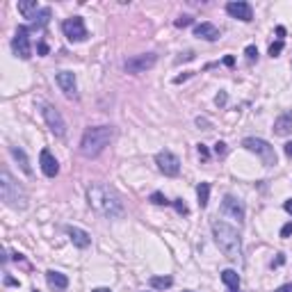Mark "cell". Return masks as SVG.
<instances>
[{
  "instance_id": "1",
  "label": "cell",
  "mask_w": 292,
  "mask_h": 292,
  "mask_svg": "<svg viewBox=\"0 0 292 292\" xmlns=\"http://www.w3.org/2000/svg\"><path fill=\"white\" fill-rule=\"evenodd\" d=\"M87 203H89L91 210H96L105 219H121L125 215L124 201L117 194V190H112L110 185L91 183L87 187Z\"/></svg>"
},
{
  "instance_id": "2",
  "label": "cell",
  "mask_w": 292,
  "mask_h": 292,
  "mask_svg": "<svg viewBox=\"0 0 292 292\" xmlns=\"http://www.w3.org/2000/svg\"><path fill=\"white\" fill-rule=\"evenodd\" d=\"M212 235L226 258H231V260L242 258V238H240L238 228H233L226 221H212Z\"/></svg>"
},
{
  "instance_id": "3",
  "label": "cell",
  "mask_w": 292,
  "mask_h": 292,
  "mask_svg": "<svg viewBox=\"0 0 292 292\" xmlns=\"http://www.w3.org/2000/svg\"><path fill=\"white\" fill-rule=\"evenodd\" d=\"M114 130L112 125H94V128H87L80 139V153L84 158H96L101 155L103 151L108 149V144L112 142Z\"/></svg>"
},
{
  "instance_id": "4",
  "label": "cell",
  "mask_w": 292,
  "mask_h": 292,
  "mask_svg": "<svg viewBox=\"0 0 292 292\" xmlns=\"http://www.w3.org/2000/svg\"><path fill=\"white\" fill-rule=\"evenodd\" d=\"M0 199L14 210H23L28 206V197H25L23 187L12 178V173L7 169H2V173H0Z\"/></svg>"
},
{
  "instance_id": "5",
  "label": "cell",
  "mask_w": 292,
  "mask_h": 292,
  "mask_svg": "<svg viewBox=\"0 0 292 292\" xmlns=\"http://www.w3.org/2000/svg\"><path fill=\"white\" fill-rule=\"evenodd\" d=\"M242 146H245L247 151H251V153H256L258 158L262 160V165H265V167H274V165H276V151H274V146H272L269 142H265V139L247 137V139H242Z\"/></svg>"
},
{
  "instance_id": "6",
  "label": "cell",
  "mask_w": 292,
  "mask_h": 292,
  "mask_svg": "<svg viewBox=\"0 0 292 292\" xmlns=\"http://www.w3.org/2000/svg\"><path fill=\"white\" fill-rule=\"evenodd\" d=\"M155 62H158V55L155 53H142V55H132L124 62L125 73L130 76H139V73H146L149 69H153Z\"/></svg>"
},
{
  "instance_id": "7",
  "label": "cell",
  "mask_w": 292,
  "mask_h": 292,
  "mask_svg": "<svg viewBox=\"0 0 292 292\" xmlns=\"http://www.w3.org/2000/svg\"><path fill=\"white\" fill-rule=\"evenodd\" d=\"M42 114H43V121L46 125L50 128L55 137H64L66 135V121L62 119V114L53 108V105H42Z\"/></svg>"
},
{
  "instance_id": "8",
  "label": "cell",
  "mask_w": 292,
  "mask_h": 292,
  "mask_svg": "<svg viewBox=\"0 0 292 292\" xmlns=\"http://www.w3.org/2000/svg\"><path fill=\"white\" fill-rule=\"evenodd\" d=\"M62 32H64V37L69 39V42H84L87 39V28H84V21L80 16H71L66 18L64 23H62Z\"/></svg>"
},
{
  "instance_id": "9",
  "label": "cell",
  "mask_w": 292,
  "mask_h": 292,
  "mask_svg": "<svg viewBox=\"0 0 292 292\" xmlns=\"http://www.w3.org/2000/svg\"><path fill=\"white\" fill-rule=\"evenodd\" d=\"M155 165H158V169H160L165 176H178L180 173V160L178 155L171 153V151H160V153L155 155Z\"/></svg>"
},
{
  "instance_id": "10",
  "label": "cell",
  "mask_w": 292,
  "mask_h": 292,
  "mask_svg": "<svg viewBox=\"0 0 292 292\" xmlns=\"http://www.w3.org/2000/svg\"><path fill=\"white\" fill-rule=\"evenodd\" d=\"M12 48H14V55L21 57V60H30L32 57V46H30V37H28V28L21 25L16 30L12 39Z\"/></svg>"
},
{
  "instance_id": "11",
  "label": "cell",
  "mask_w": 292,
  "mask_h": 292,
  "mask_svg": "<svg viewBox=\"0 0 292 292\" xmlns=\"http://www.w3.org/2000/svg\"><path fill=\"white\" fill-rule=\"evenodd\" d=\"M221 212L233 217V219H238V221H245V206H242V201L231 197V194H226L224 201H221Z\"/></svg>"
},
{
  "instance_id": "12",
  "label": "cell",
  "mask_w": 292,
  "mask_h": 292,
  "mask_svg": "<svg viewBox=\"0 0 292 292\" xmlns=\"http://www.w3.org/2000/svg\"><path fill=\"white\" fill-rule=\"evenodd\" d=\"M226 12L231 14L233 18H240V21H245V23L253 21V9H251V5H249V2H245V0H235V2H228V5H226Z\"/></svg>"
},
{
  "instance_id": "13",
  "label": "cell",
  "mask_w": 292,
  "mask_h": 292,
  "mask_svg": "<svg viewBox=\"0 0 292 292\" xmlns=\"http://www.w3.org/2000/svg\"><path fill=\"white\" fill-rule=\"evenodd\" d=\"M55 80H57V84H60V89L64 91L66 98H73V96H76L78 84H76V73L73 71H60L55 76Z\"/></svg>"
},
{
  "instance_id": "14",
  "label": "cell",
  "mask_w": 292,
  "mask_h": 292,
  "mask_svg": "<svg viewBox=\"0 0 292 292\" xmlns=\"http://www.w3.org/2000/svg\"><path fill=\"white\" fill-rule=\"evenodd\" d=\"M39 165H42L43 176H48V178H55V176L60 173V165H57L55 155L50 153L48 149H43L42 153H39Z\"/></svg>"
},
{
  "instance_id": "15",
  "label": "cell",
  "mask_w": 292,
  "mask_h": 292,
  "mask_svg": "<svg viewBox=\"0 0 292 292\" xmlns=\"http://www.w3.org/2000/svg\"><path fill=\"white\" fill-rule=\"evenodd\" d=\"M66 235H69V240H71L78 249H87L91 245V235L78 226H66Z\"/></svg>"
},
{
  "instance_id": "16",
  "label": "cell",
  "mask_w": 292,
  "mask_h": 292,
  "mask_svg": "<svg viewBox=\"0 0 292 292\" xmlns=\"http://www.w3.org/2000/svg\"><path fill=\"white\" fill-rule=\"evenodd\" d=\"M219 28L212 23H199L194 25V37H199V39H203V42H217L219 39Z\"/></svg>"
},
{
  "instance_id": "17",
  "label": "cell",
  "mask_w": 292,
  "mask_h": 292,
  "mask_svg": "<svg viewBox=\"0 0 292 292\" xmlns=\"http://www.w3.org/2000/svg\"><path fill=\"white\" fill-rule=\"evenodd\" d=\"M274 132L279 135V137H286V135L292 132V110L283 112L279 119L274 121Z\"/></svg>"
},
{
  "instance_id": "18",
  "label": "cell",
  "mask_w": 292,
  "mask_h": 292,
  "mask_svg": "<svg viewBox=\"0 0 292 292\" xmlns=\"http://www.w3.org/2000/svg\"><path fill=\"white\" fill-rule=\"evenodd\" d=\"M46 281L53 290H66L69 288V276L62 274V272H55V269H48L46 272Z\"/></svg>"
},
{
  "instance_id": "19",
  "label": "cell",
  "mask_w": 292,
  "mask_h": 292,
  "mask_svg": "<svg viewBox=\"0 0 292 292\" xmlns=\"http://www.w3.org/2000/svg\"><path fill=\"white\" fill-rule=\"evenodd\" d=\"M18 12L23 14L25 18H35L39 14V2L37 0H25V2H18Z\"/></svg>"
},
{
  "instance_id": "20",
  "label": "cell",
  "mask_w": 292,
  "mask_h": 292,
  "mask_svg": "<svg viewBox=\"0 0 292 292\" xmlns=\"http://www.w3.org/2000/svg\"><path fill=\"white\" fill-rule=\"evenodd\" d=\"M12 155H14V160L21 165V169H23L28 176L32 173V167H30V160H28V155L23 153V149H16V146H12Z\"/></svg>"
},
{
  "instance_id": "21",
  "label": "cell",
  "mask_w": 292,
  "mask_h": 292,
  "mask_svg": "<svg viewBox=\"0 0 292 292\" xmlns=\"http://www.w3.org/2000/svg\"><path fill=\"white\" fill-rule=\"evenodd\" d=\"M221 281H224L231 290H238L240 288V276L235 269H224V272H221Z\"/></svg>"
},
{
  "instance_id": "22",
  "label": "cell",
  "mask_w": 292,
  "mask_h": 292,
  "mask_svg": "<svg viewBox=\"0 0 292 292\" xmlns=\"http://www.w3.org/2000/svg\"><path fill=\"white\" fill-rule=\"evenodd\" d=\"M151 288H155V290H167V288L173 286V279L171 276H151Z\"/></svg>"
},
{
  "instance_id": "23",
  "label": "cell",
  "mask_w": 292,
  "mask_h": 292,
  "mask_svg": "<svg viewBox=\"0 0 292 292\" xmlns=\"http://www.w3.org/2000/svg\"><path fill=\"white\" fill-rule=\"evenodd\" d=\"M197 197H199V206L206 208L210 199V183H199L197 185Z\"/></svg>"
},
{
  "instance_id": "24",
  "label": "cell",
  "mask_w": 292,
  "mask_h": 292,
  "mask_svg": "<svg viewBox=\"0 0 292 292\" xmlns=\"http://www.w3.org/2000/svg\"><path fill=\"white\" fill-rule=\"evenodd\" d=\"M48 18H50V9L43 7V9H39V14L32 18V25H35V28H43V25L48 23Z\"/></svg>"
},
{
  "instance_id": "25",
  "label": "cell",
  "mask_w": 292,
  "mask_h": 292,
  "mask_svg": "<svg viewBox=\"0 0 292 292\" xmlns=\"http://www.w3.org/2000/svg\"><path fill=\"white\" fill-rule=\"evenodd\" d=\"M149 199H151V203H155V206H169L167 197H165L162 192H153V194H151Z\"/></svg>"
},
{
  "instance_id": "26",
  "label": "cell",
  "mask_w": 292,
  "mask_h": 292,
  "mask_svg": "<svg viewBox=\"0 0 292 292\" xmlns=\"http://www.w3.org/2000/svg\"><path fill=\"white\" fill-rule=\"evenodd\" d=\"M245 55H247V60H249V62H253L258 57V48L256 46H247L245 48Z\"/></svg>"
},
{
  "instance_id": "27",
  "label": "cell",
  "mask_w": 292,
  "mask_h": 292,
  "mask_svg": "<svg viewBox=\"0 0 292 292\" xmlns=\"http://www.w3.org/2000/svg\"><path fill=\"white\" fill-rule=\"evenodd\" d=\"M173 208L178 210L180 215H187V212H190V210H187V206H185L183 199H176V201H173Z\"/></svg>"
},
{
  "instance_id": "28",
  "label": "cell",
  "mask_w": 292,
  "mask_h": 292,
  "mask_svg": "<svg viewBox=\"0 0 292 292\" xmlns=\"http://www.w3.org/2000/svg\"><path fill=\"white\" fill-rule=\"evenodd\" d=\"M281 50H283V42H276V43L269 46V55H272V57H279Z\"/></svg>"
},
{
  "instance_id": "29",
  "label": "cell",
  "mask_w": 292,
  "mask_h": 292,
  "mask_svg": "<svg viewBox=\"0 0 292 292\" xmlns=\"http://www.w3.org/2000/svg\"><path fill=\"white\" fill-rule=\"evenodd\" d=\"M176 28H185V25H192V16H180V18H176Z\"/></svg>"
},
{
  "instance_id": "30",
  "label": "cell",
  "mask_w": 292,
  "mask_h": 292,
  "mask_svg": "<svg viewBox=\"0 0 292 292\" xmlns=\"http://www.w3.org/2000/svg\"><path fill=\"white\" fill-rule=\"evenodd\" d=\"M226 144H224V142H217L215 144V155H219V158H224V155H226Z\"/></svg>"
},
{
  "instance_id": "31",
  "label": "cell",
  "mask_w": 292,
  "mask_h": 292,
  "mask_svg": "<svg viewBox=\"0 0 292 292\" xmlns=\"http://www.w3.org/2000/svg\"><path fill=\"white\" fill-rule=\"evenodd\" d=\"M197 149H199V155H201V160H208L210 153H208V149H206V144H199Z\"/></svg>"
},
{
  "instance_id": "32",
  "label": "cell",
  "mask_w": 292,
  "mask_h": 292,
  "mask_svg": "<svg viewBox=\"0 0 292 292\" xmlns=\"http://www.w3.org/2000/svg\"><path fill=\"white\" fill-rule=\"evenodd\" d=\"M290 235H292V221H290V224H286L283 228H281V238H290Z\"/></svg>"
},
{
  "instance_id": "33",
  "label": "cell",
  "mask_w": 292,
  "mask_h": 292,
  "mask_svg": "<svg viewBox=\"0 0 292 292\" xmlns=\"http://www.w3.org/2000/svg\"><path fill=\"white\" fill-rule=\"evenodd\" d=\"M274 292H292V283H286V286H281V288H276Z\"/></svg>"
},
{
  "instance_id": "34",
  "label": "cell",
  "mask_w": 292,
  "mask_h": 292,
  "mask_svg": "<svg viewBox=\"0 0 292 292\" xmlns=\"http://www.w3.org/2000/svg\"><path fill=\"white\" fill-rule=\"evenodd\" d=\"M215 103H217V105H224V103H226V94H224V91H221V94H219V96H217V98H215Z\"/></svg>"
},
{
  "instance_id": "35",
  "label": "cell",
  "mask_w": 292,
  "mask_h": 292,
  "mask_svg": "<svg viewBox=\"0 0 292 292\" xmlns=\"http://www.w3.org/2000/svg\"><path fill=\"white\" fill-rule=\"evenodd\" d=\"M192 76V73H183V76H178V78H176V80H173V83H176V84H180V83H183V80H187V78H190Z\"/></svg>"
},
{
  "instance_id": "36",
  "label": "cell",
  "mask_w": 292,
  "mask_h": 292,
  "mask_svg": "<svg viewBox=\"0 0 292 292\" xmlns=\"http://www.w3.org/2000/svg\"><path fill=\"white\" fill-rule=\"evenodd\" d=\"M283 151H286V155H288V158H292V142H288L286 146H283Z\"/></svg>"
},
{
  "instance_id": "37",
  "label": "cell",
  "mask_w": 292,
  "mask_h": 292,
  "mask_svg": "<svg viewBox=\"0 0 292 292\" xmlns=\"http://www.w3.org/2000/svg\"><path fill=\"white\" fill-rule=\"evenodd\" d=\"M283 208H286V212H290L292 215V199H288V201L283 203Z\"/></svg>"
},
{
  "instance_id": "38",
  "label": "cell",
  "mask_w": 292,
  "mask_h": 292,
  "mask_svg": "<svg viewBox=\"0 0 292 292\" xmlns=\"http://www.w3.org/2000/svg\"><path fill=\"white\" fill-rule=\"evenodd\" d=\"M5 283H7V286H18V281L12 279V276H5Z\"/></svg>"
},
{
  "instance_id": "39",
  "label": "cell",
  "mask_w": 292,
  "mask_h": 292,
  "mask_svg": "<svg viewBox=\"0 0 292 292\" xmlns=\"http://www.w3.org/2000/svg\"><path fill=\"white\" fill-rule=\"evenodd\" d=\"M48 53V46L46 43H39V55H46Z\"/></svg>"
},
{
  "instance_id": "40",
  "label": "cell",
  "mask_w": 292,
  "mask_h": 292,
  "mask_svg": "<svg viewBox=\"0 0 292 292\" xmlns=\"http://www.w3.org/2000/svg\"><path fill=\"white\" fill-rule=\"evenodd\" d=\"M276 35H279V37H286V28H283V25H279V28H276Z\"/></svg>"
},
{
  "instance_id": "41",
  "label": "cell",
  "mask_w": 292,
  "mask_h": 292,
  "mask_svg": "<svg viewBox=\"0 0 292 292\" xmlns=\"http://www.w3.org/2000/svg\"><path fill=\"white\" fill-rule=\"evenodd\" d=\"M224 64H226V66H233V64H235V60H233V57H226V60H224Z\"/></svg>"
},
{
  "instance_id": "42",
  "label": "cell",
  "mask_w": 292,
  "mask_h": 292,
  "mask_svg": "<svg viewBox=\"0 0 292 292\" xmlns=\"http://www.w3.org/2000/svg\"><path fill=\"white\" fill-rule=\"evenodd\" d=\"M91 292H112L110 288H96V290H91Z\"/></svg>"
},
{
  "instance_id": "43",
  "label": "cell",
  "mask_w": 292,
  "mask_h": 292,
  "mask_svg": "<svg viewBox=\"0 0 292 292\" xmlns=\"http://www.w3.org/2000/svg\"><path fill=\"white\" fill-rule=\"evenodd\" d=\"M183 292H192V290H183Z\"/></svg>"
}]
</instances>
